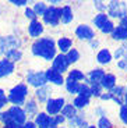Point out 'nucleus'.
<instances>
[{"label": "nucleus", "mask_w": 127, "mask_h": 128, "mask_svg": "<svg viewBox=\"0 0 127 128\" xmlns=\"http://www.w3.org/2000/svg\"><path fill=\"white\" fill-rule=\"evenodd\" d=\"M32 53L35 56L43 57L45 60L50 61L53 57H56V45L54 40L50 38H41L32 45Z\"/></svg>", "instance_id": "obj_1"}, {"label": "nucleus", "mask_w": 127, "mask_h": 128, "mask_svg": "<svg viewBox=\"0 0 127 128\" xmlns=\"http://www.w3.org/2000/svg\"><path fill=\"white\" fill-rule=\"evenodd\" d=\"M27 93H28V86L24 85V84H18V85H16L14 88H11L7 99L11 103L18 106V104H22V103L25 102Z\"/></svg>", "instance_id": "obj_2"}, {"label": "nucleus", "mask_w": 127, "mask_h": 128, "mask_svg": "<svg viewBox=\"0 0 127 128\" xmlns=\"http://www.w3.org/2000/svg\"><path fill=\"white\" fill-rule=\"evenodd\" d=\"M21 46V40L16 36H3L0 38V56L6 54L9 50L18 49Z\"/></svg>", "instance_id": "obj_3"}, {"label": "nucleus", "mask_w": 127, "mask_h": 128, "mask_svg": "<svg viewBox=\"0 0 127 128\" xmlns=\"http://www.w3.org/2000/svg\"><path fill=\"white\" fill-rule=\"evenodd\" d=\"M60 18H61V8H57V7H49V8H46V11L43 14L45 22L53 26H56L59 24Z\"/></svg>", "instance_id": "obj_4"}, {"label": "nucleus", "mask_w": 127, "mask_h": 128, "mask_svg": "<svg viewBox=\"0 0 127 128\" xmlns=\"http://www.w3.org/2000/svg\"><path fill=\"white\" fill-rule=\"evenodd\" d=\"M127 14V6L124 2H110L109 3V16L116 18H124Z\"/></svg>", "instance_id": "obj_5"}, {"label": "nucleus", "mask_w": 127, "mask_h": 128, "mask_svg": "<svg viewBox=\"0 0 127 128\" xmlns=\"http://www.w3.org/2000/svg\"><path fill=\"white\" fill-rule=\"evenodd\" d=\"M9 116H10L11 122H14V124H17V125L24 124V122H25V120H27L25 112H24L20 106H13V107L9 110Z\"/></svg>", "instance_id": "obj_6"}, {"label": "nucleus", "mask_w": 127, "mask_h": 128, "mask_svg": "<svg viewBox=\"0 0 127 128\" xmlns=\"http://www.w3.org/2000/svg\"><path fill=\"white\" fill-rule=\"evenodd\" d=\"M27 81H28V84L32 85V86L42 88L46 84V77H45L43 72H29L28 77H27Z\"/></svg>", "instance_id": "obj_7"}, {"label": "nucleus", "mask_w": 127, "mask_h": 128, "mask_svg": "<svg viewBox=\"0 0 127 128\" xmlns=\"http://www.w3.org/2000/svg\"><path fill=\"white\" fill-rule=\"evenodd\" d=\"M64 107V99L59 98V99H49L48 104H46V110L50 114H57L61 109Z\"/></svg>", "instance_id": "obj_8"}, {"label": "nucleus", "mask_w": 127, "mask_h": 128, "mask_svg": "<svg viewBox=\"0 0 127 128\" xmlns=\"http://www.w3.org/2000/svg\"><path fill=\"white\" fill-rule=\"evenodd\" d=\"M45 77H46V80H48V81L56 84V85H61V84H63V77H61V72L56 71L54 68H49V70L45 72Z\"/></svg>", "instance_id": "obj_9"}, {"label": "nucleus", "mask_w": 127, "mask_h": 128, "mask_svg": "<svg viewBox=\"0 0 127 128\" xmlns=\"http://www.w3.org/2000/svg\"><path fill=\"white\" fill-rule=\"evenodd\" d=\"M69 61H67V58H66V56H63V54H59V56H56L54 57V60H53V68L56 71H59V72H63V71H66L67 70V67H69Z\"/></svg>", "instance_id": "obj_10"}, {"label": "nucleus", "mask_w": 127, "mask_h": 128, "mask_svg": "<svg viewBox=\"0 0 127 128\" xmlns=\"http://www.w3.org/2000/svg\"><path fill=\"white\" fill-rule=\"evenodd\" d=\"M14 71V63L9 61L7 58L0 60V77H9Z\"/></svg>", "instance_id": "obj_11"}, {"label": "nucleus", "mask_w": 127, "mask_h": 128, "mask_svg": "<svg viewBox=\"0 0 127 128\" xmlns=\"http://www.w3.org/2000/svg\"><path fill=\"white\" fill-rule=\"evenodd\" d=\"M28 31H29V35L32 38H38L42 32H43V25L39 22L38 20H32L29 26H28Z\"/></svg>", "instance_id": "obj_12"}, {"label": "nucleus", "mask_w": 127, "mask_h": 128, "mask_svg": "<svg viewBox=\"0 0 127 128\" xmlns=\"http://www.w3.org/2000/svg\"><path fill=\"white\" fill-rule=\"evenodd\" d=\"M76 34L80 39H92L94 38V31L89 28L88 25H80L78 28L76 29Z\"/></svg>", "instance_id": "obj_13"}, {"label": "nucleus", "mask_w": 127, "mask_h": 128, "mask_svg": "<svg viewBox=\"0 0 127 128\" xmlns=\"http://www.w3.org/2000/svg\"><path fill=\"white\" fill-rule=\"evenodd\" d=\"M36 125L39 128H49V124H50V117H49L46 113H39L36 114V120H35Z\"/></svg>", "instance_id": "obj_14"}, {"label": "nucleus", "mask_w": 127, "mask_h": 128, "mask_svg": "<svg viewBox=\"0 0 127 128\" xmlns=\"http://www.w3.org/2000/svg\"><path fill=\"white\" fill-rule=\"evenodd\" d=\"M123 92H124L123 86L112 88V92L109 93V95H110V99H114V102H117L119 104H121V103H123V95H124Z\"/></svg>", "instance_id": "obj_15"}, {"label": "nucleus", "mask_w": 127, "mask_h": 128, "mask_svg": "<svg viewBox=\"0 0 127 128\" xmlns=\"http://www.w3.org/2000/svg\"><path fill=\"white\" fill-rule=\"evenodd\" d=\"M21 57H22V53H21V50H18V49H13V50H9L6 53V58L9 61H11V63L21 60Z\"/></svg>", "instance_id": "obj_16"}, {"label": "nucleus", "mask_w": 127, "mask_h": 128, "mask_svg": "<svg viewBox=\"0 0 127 128\" xmlns=\"http://www.w3.org/2000/svg\"><path fill=\"white\" fill-rule=\"evenodd\" d=\"M96 58H98V61L101 64H108L109 61L112 60V54H110V52H109L108 49H103V50H101L98 53Z\"/></svg>", "instance_id": "obj_17"}, {"label": "nucleus", "mask_w": 127, "mask_h": 128, "mask_svg": "<svg viewBox=\"0 0 127 128\" xmlns=\"http://www.w3.org/2000/svg\"><path fill=\"white\" fill-rule=\"evenodd\" d=\"M101 82H102V86L103 88H106V89H112V88H114L116 78H114V75H112V74H108V75L103 77V80H102Z\"/></svg>", "instance_id": "obj_18"}, {"label": "nucleus", "mask_w": 127, "mask_h": 128, "mask_svg": "<svg viewBox=\"0 0 127 128\" xmlns=\"http://www.w3.org/2000/svg\"><path fill=\"white\" fill-rule=\"evenodd\" d=\"M103 77H105V72H103L102 70H94V71H91V74H89V78H91L92 84H99L102 80H103Z\"/></svg>", "instance_id": "obj_19"}, {"label": "nucleus", "mask_w": 127, "mask_h": 128, "mask_svg": "<svg viewBox=\"0 0 127 128\" xmlns=\"http://www.w3.org/2000/svg\"><path fill=\"white\" fill-rule=\"evenodd\" d=\"M49 95H50V89L46 86H42L36 90V98L39 99V102H45V100H48Z\"/></svg>", "instance_id": "obj_20"}, {"label": "nucleus", "mask_w": 127, "mask_h": 128, "mask_svg": "<svg viewBox=\"0 0 127 128\" xmlns=\"http://www.w3.org/2000/svg\"><path fill=\"white\" fill-rule=\"evenodd\" d=\"M113 39H116V40H124V39H127V31L124 28H121V26H117V28L113 29Z\"/></svg>", "instance_id": "obj_21"}, {"label": "nucleus", "mask_w": 127, "mask_h": 128, "mask_svg": "<svg viewBox=\"0 0 127 128\" xmlns=\"http://www.w3.org/2000/svg\"><path fill=\"white\" fill-rule=\"evenodd\" d=\"M73 20V13H71V8L69 6H66L64 8H61V21L64 24H69Z\"/></svg>", "instance_id": "obj_22"}, {"label": "nucleus", "mask_w": 127, "mask_h": 128, "mask_svg": "<svg viewBox=\"0 0 127 128\" xmlns=\"http://www.w3.org/2000/svg\"><path fill=\"white\" fill-rule=\"evenodd\" d=\"M57 45H59L61 52H69L71 49V40L69 38H60L59 42H57Z\"/></svg>", "instance_id": "obj_23"}, {"label": "nucleus", "mask_w": 127, "mask_h": 128, "mask_svg": "<svg viewBox=\"0 0 127 128\" xmlns=\"http://www.w3.org/2000/svg\"><path fill=\"white\" fill-rule=\"evenodd\" d=\"M70 125L73 128H85L87 127V122H85V120H84V118H81V117L76 116L74 118H71Z\"/></svg>", "instance_id": "obj_24"}, {"label": "nucleus", "mask_w": 127, "mask_h": 128, "mask_svg": "<svg viewBox=\"0 0 127 128\" xmlns=\"http://www.w3.org/2000/svg\"><path fill=\"white\" fill-rule=\"evenodd\" d=\"M61 114L64 116V117H69V118H74L76 117V107L71 104H67L63 107V112H61Z\"/></svg>", "instance_id": "obj_25"}, {"label": "nucleus", "mask_w": 127, "mask_h": 128, "mask_svg": "<svg viewBox=\"0 0 127 128\" xmlns=\"http://www.w3.org/2000/svg\"><path fill=\"white\" fill-rule=\"evenodd\" d=\"M66 58H67L69 63H76V61H78V58H80V53L76 50V49H70L69 53H67V56H66Z\"/></svg>", "instance_id": "obj_26"}, {"label": "nucleus", "mask_w": 127, "mask_h": 128, "mask_svg": "<svg viewBox=\"0 0 127 128\" xmlns=\"http://www.w3.org/2000/svg\"><path fill=\"white\" fill-rule=\"evenodd\" d=\"M108 21V16L106 14H103V13H101V14H98V16L95 17V20H94V22H95V25L98 26V28H102L103 26V24Z\"/></svg>", "instance_id": "obj_27"}, {"label": "nucleus", "mask_w": 127, "mask_h": 128, "mask_svg": "<svg viewBox=\"0 0 127 128\" xmlns=\"http://www.w3.org/2000/svg\"><path fill=\"white\" fill-rule=\"evenodd\" d=\"M66 88H67V90H69L70 93H77V92H78L80 85L76 82V81L67 80V82H66Z\"/></svg>", "instance_id": "obj_28"}, {"label": "nucleus", "mask_w": 127, "mask_h": 128, "mask_svg": "<svg viewBox=\"0 0 127 128\" xmlns=\"http://www.w3.org/2000/svg\"><path fill=\"white\" fill-rule=\"evenodd\" d=\"M69 80H71V81H80V80H84V74L81 72L80 70H73V71H70V74H69Z\"/></svg>", "instance_id": "obj_29"}, {"label": "nucleus", "mask_w": 127, "mask_h": 128, "mask_svg": "<svg viewBox=\"0 0 127 128\" xmlns=\"http://www.w3.org/2000/svg\"><path fill=\"white\" fill-rule=\"evenodd\" d=\"M34 13L36 14V16H43L45 11H46V6H45V3H42V2H39V3H35V6H34Z\"/></svg>", "instance_id": "obj_30"}, {"label": "nucleus", "mask_w": 127, "mask_h": 128, "mask_svg": "<svg viewBox=\"0 0 127 128\" xmlns=\"http://www.w3.org/2000/svg\"><path fill=\"white\" fill-rule=\"evenodd\" d=\"M88 103H89L88 98L78 96V98H76V99H74V106H76V107H85V106H88Z\"/></svg>", "instance_id": "obj_31"}, {"label": "nucleus", "mask_w": 127, "mask_h": 128, "mask_svg": "<svg viewBox=\"0 0 127 128\" xmlns=\"http://www.w3.org/2000/svg\"><path fill=\"white\" fill-rule=\"evenodd\" d=\"M25 114H28V116H34L36 113V104H35V102H28L27 103V106H25Z\"/></svg>", "instance_id": "obj_32"}, {"label": "nucleus", "mask_w": 127, "mask_h": 128, "mask_svg": "<svg viewBox=\"0 0 127 128\" xmlns=\"http://www.w3.org/2000/svg\"><path fill=\"white\" fill-rule=\"evenodd\" d=\"M80 96H83V98H88L89 95H91V89H89V86H87V85H81V86L78 88V92Z\"/></svg>", "instance_id": "obj_33"}, {"label": "nucleus", "mask_w": 127, "mask_h": 128, "mask_svg": "<svg viewBox=\"0 0 127 128\" xmlns=\"http://www.w3.org/2000/svg\"><path fill=\"white\" fill-rule=\"evenodd\" d=\"M116 58H120V57H124L127 60V45H123L120 49H117L116 50Z\"/></svg>", "instance_id": "obj_34"}, {"label": "nucleus", "mask_w": 127, "mask_h": 128, "mask_svg": "<svg viewBox=\"0 0 127 128\" xmlns=\"http://www.w3.org/2000/svg\"><path fill=\"white\" fill-rule=\"evenodd\" d=\"M64 121V117H61V116H56L53 120L50 118V124H49V128H56L59 124H61V122Z\"/></svg>", "instance_id": "obj_35"}, {"label": "nucleus", "mask_w": 127, "mask_h": 128, "mask_svg": "<svg viewBox=\"0 0 127 128\" xmlns=\"http://www.w3.org/2000/svg\"><path fill=\"white\" fill-rule=\"evenodd\" d=\"M113 29H114L113 24H112L110 21H106V22L103 24V26L101 28V31L105 32V34H109V32H113Z\"/></svg>", "instance_id": "obj_36"}, {"label": "nucleus", "mask_w": 127, "mask_h": 128, "mask_svg": "<svg viewBox=\"0 0 127 128\" xmlns=\"http://www.w3.org/2000/svg\"><path fill=\"white\" fill-rule=\"evenodd\" d=\"M98 127L99 128H112V124L106 117H102V118L99 120V122H98Z\"/></svg>", "instance_id": "obj_37"}, {"label": "nucleus", "mask_w": 127, "mask_h": 128, "mask_svg": "<svg viewBox=\"0 0 127 128\" xmlns=\"http://www.w3.org/2000/svg\"><path fill=\"white\" fill-rule=\"evenodd\" d=\"M91 89V95H95V96H99L101 95V85L99 84H92V88Z\"/></svg>", "instance_id": "obj_38"}, {"label": "nucleus", "mask_w": 127, "mask_h": 128, "mask_svg": "<svg viewBox=\"0 0 127 128\" xmlns=\"http://www.w3.org/2000/svg\"><path fill=\"white\" fill-rule=\"evenodd\" d=\"M0 120H2L4 124H7V122H11V120H10V116H9V112H2V113H0Z\"/></svg>", "instance_id": "obj_39"}, {"label": "nucleus", "mask_w": 127, "mask_h": 128, "mask_svg": "<svg viewBox=\"0 0 127 128\" xmlns=\"http://www.w3.org/2000/svg\"><path fill=\"white\" fill-rule=\"evenodd\" d=\"M120 118L123 122H126L127 124V106H123L120 109Z\"/></svg>", "instance_id": "obj_40"}, {"label": "nucleus", "mask_w": 127, "mask_h": 128, "mask_svg": "<svg viewBox=\"0 0 127 128\" xmlns=\"http://www.w3.org/2000/svg\"><path fill=\"white\" fill-rule=\"evenodd\" d=\"M25 17H27V18H31V20H35L36 14L34 13V10H32V8H27L25 10Z\"/></svg>", "instance_id": "obj_41"}, {"label": "nucleus", "mask_w": 127, "mask_h": 128, "mask_svg": "<svg viewBox=\"0 0 127 128\" xmlns=\"http://www.w3.org/2000/svg\"><path fill=\"white\" fill-rule=\"evenodd\" d=\"M11 3L16 4V6H25V4H28V2L27 0H13Z\"/></svg>", "instance_id": "obj_42"}, {"label": "nucleus", "mask_w": 127, "mask_h": 128, "mask_svg": "<svg viewBox=\"0 0 127 128\" xmlns=\"http://www.w3.org/2000/svg\"><path fill=\"white\" fill-rule=\"evenodd\" d=\"M121 28H124L127 31V17H124V18H121V24H120Z\"/></svg>", "instance_id": "obj_43"}, {"label": "nucleus", "mask_w": 127, "mask_h": 128, "mask_svg": "<svg viewBox=\"0 0 127 128\" xmlns=\"http://www.w3.org/2000/svg\"><path fill=\"white\" fill-rule=\"evenodd\" d=\"M17 127H18V125L14 124V122H7V124H4L3 128H17Z\"/></svg>", "instance_id": "obj_44"}, {"label": "nucleus", "mask_w": 127, "mask_h": 128, "mask_svg": "<svg viewBox=\"0 0 127 128\" xmlns=\"http://www.w3.org/2000/svg\"><path fill=\"white\" fill-rule=\"evenodd\" d=\"M7 102H9V99H7V98H2V99H0V109H2V107H3Z\"/></svg>", "instance_id": "obj_45"}, {"label": "nucleus", "mask_w": 127, "mask_h": 128, "mask_svg": "<svg viewBox=\"0 0 127 128\" xmlns=\"http://www.w3.org/2000/svg\"><path fill=\"white\" fill-rule=\"evenodd\" d=\"M22 128H35V124L34 122H27V124L22 125Z\"/></svg>", "instance_id": "obj_46"}, {"label": "nucleus", "mask_w": 127, "mask_h": 128, "mask_svg": "<svg viewBox=\"0 0 127 128\" xmlns=\"http://www.w3.org/2000/svg\"><path fill=\"white\" fill-rule=\"evenodd\" d=\"M95 6L98 7L99 10H103V8H105V6H103V3H102V2H95Z\"/></svg>", "instance_id": "obj_47"}, {"label": "nucleus", "mask_w": 127, "mask_h": 128, "mask_svg": "<svg viewBox=\"0 0 127 128\" xmlns=\"http://www.w3.org/2000/svg\"><path fill=\"white\" fill-rule=\"evenodd\" d=\"M119 67H120V68H124V67H126V63H124V61H120V63H119Z\"/></svg>", "instance_id": "obj_48"}, {"label": "nucleus", "mask_w": 127, "mask_h": 128, "mask_svg": "<svg viewBox=\"0 0 127 128\" xmlns=\"http://www.w3.org/2000/svg\"><path fill=\"white\" fill-rule=\"evenodd\" d=\"M2 98H6V95H4V90L3 89H0V99Z\"/></svg>", "instance_id": "obj_49"}, {"label": "nucleus", "mask_w": 127, "mask_h": 128, "mask_svg": "<svg viewBox=\"0 0 127 128\" xmlns=\"http://www.w3.org/2000/svg\"><path fill=\"white\" fill-rule=\"evenodd\" d=\"M126 103H127V93H126Z\"/></svg>", "instance_id": "obj_50"}, {"label": "nucleus", "mask_w": 127, "mask_h": 128, "mask_svg": "<svg viewBox=\"0 0 127 128\" xmlns=\"http://www.w3.org/2000/svg\"><path fill=\"white\" fill-rule=\"evenodd\" d=\"M87 128H95V127H87Z\"/></svg>", "instance_id": "obj_51"}]
</instances>
